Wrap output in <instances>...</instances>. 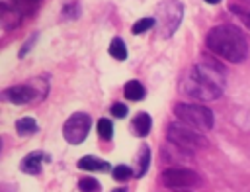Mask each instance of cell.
I'll use <instances>...</instances> for the list:
<instances>
[{
  "label": "cell",
  "instance_id": "obj_1",
  "mask_svg": "<svg viewBox=\"0 0 250 192\" xmlns=\"http://www.w3.org/2000/svg\"><path fill=\"white\" fill-rule=\"evenodd\" d=\"M225 88V71L215 63H199L193 65L186 78L182 80V92L189 98L213 102L219 100Z\"/></svg>",
  "mask_w": 250,
  "mask_h": 192
},
{
  "label": "cell",
  "instance_id": "obj_2",
  "mask_svg": "<svg viewBox=\"0 0 250 192\" xmlns=\"http://www.w3.org/2000/svg\"><path fill=\"white\" fill-rule=\"evenodd\" d=\"M205 45L217 57L229 63H240L248 55V43L240 27L232 24H219L209 29L205 37Z\"/></svg>",
  "mask_w": 250,
  "mask_h": 192
},
{
  "label": "cell",
  "instance_id": "obj_3",
  "mask_svg": "<svg viewBox=\"0 0 250 192\" xmlns=\"http://www.w3.org/2000/svg\"><path fill=\"white\" fill-rule=\"evenodd\" d=\"M174 114L178 120L197 131H209L215 125L213 112L203 104H191V102H178L174 106Z\"/></svg>",
  "mask_w": 250,
  "mask_h": 192
},
{
  "label": "cell",
  "instance_id": "obj_4",
  "mask_svg": "<svg viewBox=\"0 0 250 192\" xmlns=\"http://www.w3.org/2000/svg\"><path fill=\"white\" fill-rule=\"evenodd\" d=\"M166 137H168V143H174L189 153H193L195 149H203L207 147V139L203 135H199L197 131H193V127L182 123V121H174L168 125V131H166Z\"/></svg>",
  "mask_w": 250,
  "mask_h": 192
},
{
  "label": "cell",
  "instance_id": "obj_5",
  "mask_svg": "<svg viewBox=\"0 0 250 192\" xmlns=\"http://www.w3.org/2000/svg\"><path fill=\"white\" fill-rule=\"evenodd\" d=\"M182 16H184V8H182V4L178 0L160 2L158 10H156V18H154L158 33L162 37H170L178 29V25L182 22Z\"/></svg>",
  "mask_w": 250,
  "mask_h": 192
},
{
  "label": "cell",
  "instance_id": "obj_6",
  "mask_svg": "<svg viewBox=\"0 0 250 192\" xmlns=\"http://www.w3.org/2000/svg\"><path fill=\"white\" fill-rule=\"evenodd\" d=\"M160 180L166 188L170 190H178V188H193L201 184V178L195 170L188 168V167H168L166 170H162Z\"/></svg>",
  "mask_w": 250,
  "mask_h": 192
},
{
  "label": "cell",
  "instance_id": "obj_7",
  "mask_svg": "<svg viewBox=\"0 0 250 192\" xmlns=\"http://www.w3.org/2000/svg\"><path fill=\"white\" fill-rule=\"evenodd\" d=\"M90 127H92V118H90L86 112H76V114H72V116L64 121V125H62V135H64V139H66L68 143L78 145V143H82V141L86 139Z\"/></svg>",
  "mask_w": 250,
  "mask_h": 192
},
{
  "label": "cell",
  "instance_id": "obj_8",
  "mask_svg": "<svg viewBox=\"0 0 250 192\" xmlns=\"http://www.w3.org/2000/svg\"><path fill=\"white\" fill-rule=\"evenodd\" d=\"M2 98L12 102V104H27V102L41 98V96H39L37 88L33 86V82H29V84H16V86L6 88L2 92Z\"/></svg>",
  "mask_w": 250,
  "mask_h": 192
},
{
  "label": "cell",
  "instance_id": "obj_9",
  "mask_svg": "<svg viewBox=\"0 0 250 192\" xmlns=\"http://www.w3.org/2000/svg\"><path fill=\"white\" fill-rule=\"evenodd\" d=\"M0 22L4 25V29H16L21 22V12L14 6V4H8L6 0H2L0 4Z\"/></svg>",
  "mask_w": 250,
  "mask_h": 192
},
{
  "label": "cell",
  "instance_id": "obj_10",
  "mask_svg": "<svg viewBox=\"0 0 250 192\" xmlns=\"http://www.w3.org/2000/svg\"><path fill=\"white\" fill-rule=\"evenodd\" d=\"M162 157H164L166 163H182V161L191 159V153L174 145V143H168L166 147H162Z\"/></svg>",
  "mask_w": 250,
  "mask_h": 192
},
{
  "label": "cell",
  "instance_id": "obj_11",
  "mask_svg": "<svg viewBox=\"0 0 250 192\" xmlns=\"http://www.w3.org/2000/svg\"><path fill=\"white\" fill-rule=\"evenodd\" d=\"M41 165H43V153L35 151V153H29L27 157L21 159V165L20 168L27 174H39L41 172Z\"/></svg>",
  "mask_w": 250,
  "mask_h": 192
},
{
  "label": "cell",
  "instance_id": "obj_12",
  "mask_svg": "<svg viewBox=\"0 0 250 192\" xmlns=\"http://www.w3.org/2000/svg\"><path fill=\"white\" fill-rule=\"evenodd\" d=\"M78 168H84V170H100V172H107L109 170V163L104 161V159H98V157H92V155H86L78 161Z\"/></svg>",
  "mask_w": 250,
  "mask_h": 192
},
{
  "label": "cell",
  "instance_id": "obj_13",
  "mask_svg": "<svg viewBox=\"0 0 250 192\" xmlns=\"http://www.w3.org/2000/svg\"><path fill=\"white\" fill-rule=\"evenodd\" d=\"M150 125H152V121H150V116H148L146 112L137 114V116H135V120H133V131H135V135H139V137L148 135Z\"/></svg>",
  "mask_w": 250,
  "mask_h": 192
},
{
  "label": "cell",
  "instance_id": "obj_14",
  "mask_svg": "<svg viewBox=\"0 0 250 192\" xmlns=\"http://www.w3.org/2000/svg\"><path fill=\"white\" fill-rule=\"evenodd\" d=\"M123 94L127 100H133V102H139L145 98V86L139 82V80H129L123 88Z\"/></svg>",
  "mask_w": 250,
  "mask_h": 192
},
{
  "label": "cell",
  "instance_id": "obj_15",
  "mask_svg": "<svg viewBox=\"0 0 250 192\" xmlns=\"http://www.w3.org/2000/svg\"><path fill=\"white\" fill-rule=\"evenodd\" d=\"M109 55L117 61H125L127 59V47L125 41L121 37H113V41L109 43Z\"/></svg>",
  "mask_w": 250,
  "mask_h": 192
},
{
  "label": "cell",
  "instance_id": "obj_16",
  "mask_svg": "<svg viewBox=\"0 0 250 192\" xmlns=\"http://www.w3.org/2000/svg\"><path fill=\"white\" fill-rule=\"evenodd\" d=\"M16 131L20 135H33L37 131V121L33 118H21L16 121Z\"/></svg>",
  "mask_w": 250,
  "mask_h": 192
},
{
  "label": "cell",
  "instance_id": "obj_17",
  "mask_svg": "<svg viewBox=\"0 0 250 192\" xmlns=\"http://www.w3.org/2000/svg\"><path fill=\"white\" fill-rule=\"evenodd\" d=\"M10 4H14L21 14H35L41 0H10Z\"/></svg>",
  "mask_w": 250,
  "mask_h": 192
},
{
  "label": "cell",
  "instance_id": "obj_18",
  "mask_svg": "<svg viewBox=\"0 0 250 192\" xmlns=\"http://www.w3.org/2000/svg\"><path fill=\"white\" fill-rule=\"evenodd\" d=\"M148 163H150V149H148V145H143L141 155H139V170H137V176H139V178L146 172Z\"/></svg>",
  "mask_w": 250,
  "mask_h": 192
},
{
  "label": "cell",
  "instance_id": "obj_19",
  "mask_svg": "<svg viewBox=\"0 0 250 192\" xmlns=\"http://www.w3.org/2000/svg\"><path fill=\"white\" fill-rule=\"evenodd\" d=\"M78 190L80 192H100L102 190V184L96 178L86 176V178H80L78 180Z\"/></svg>",
  "mask_w": 250,
  "mask_h": 192
},
{
  "label": "cell",
  "instance_id": "obj_20",
  "mask_svg": "<svg viewBox=\"0 0 250 192\" xmlns=\"http://www.w3.org/2000/svg\"><path fill=\"white\" fill-rule=\"evenodd\" d=\"M98 133H100L102 139H111L113 137V125H111V121L107 118H102L98 121Z\"/></svg>",
  "mask_w": 250,
  "mask_h": 192
},
{
  "label": "cell",
  "instance_id": "obj_21",
  "mask_svg": "<svg viewBox=\"0 0 250 192\" xmlns=\"http://www.w3.org/2000/svg\"><path fill=\"white\" fill-rule=\"evenodd\" d=\"M111 174H113V178H115V180L123 182V180H129V178L133 176V170H131V167L117 165V167H113V168H111Z\"/></svg>",
  "mask_w": 250,
  "mask_h": 192
},
{
  "label": "cell",
  "instance_id": "obj_22",
  "mask_svg": "<svg viewBox=\"0 0 250 192\" xmlns=\"http://www.w3.org/2000/svg\"><path fill=\"white\" fill-rule=\"evenodd\" d=\"M229 10H230V12H232V14L238 18V22H242V24H244V25L250 29V10L240 8V6H234V4H232Z\"/></svg>",
  "mask_w": 250,
  "mask_h": 192
},
{
  "label": "cell",
  "instance_id": "obj_23",
  "mask_svg": "<svg viewBox=\"0 0 250 192\" xmlns=\"http://www.w3.org/2000/svg\"><path fill=\"white\" fill-rule=\"evenodd\" d=\"M80 16V4L78 2H68L64 8H62V18L64 20H74Z\"/></svg>",
  "mask_w": 250,
  "mask_h": 192
},
{
  "label": "cell",
  "instance_id": "obj_24",
  "mask_svg": "<svg viewBox=\"0 0 250 192\" xmlns=\"http://www.w3.org/2000/svg\"><path fill=\"white\" fill-rule=\"evenodd\" d=\"M154 24H156V22H154V18H143V20H139V22H135V24H133L131 31H133V33H143V31L150 29Z\"/></svg>",
  "mask_w": 250,
  "mask_h": 192
},
{
  "label": "cell",
  "instance_id": "obj_25",
  "mask_svg": "<svg viewBox=\"0 0 250 192\" xmlns=\"http://www.w3.org/2000/svg\"><path fill=\"white\" fill-rule=\"evenodd\" d=\"M111 114H113L115 118H125V116H127V106L117 102V104L111 106Z\"/></svg>",
  "mask_w": 250,
  "mask_h": 192
},
{
  "label": "cell",
  "instance_id": "obj_26",
  "mask_svg": "<svg viewBox=\"0 0 250 192\" xmlns=\"http://www.w3.org/2000/svg\"><path fill=\"white\" fill-rule=\"evenodd\" d=\"M111 192H127L125 188H115V190H111Z\"/></svg>",
  "mask_w": 250,
  "mask_h": 192
},
{
  "label": "cell",
  "instance_id": "obj_27",
  "mask_svg": "<svg viewBox=\"0 0 250 192\" xmlns=\"http://www.w3.org/2000/svg\"><path fill=\"white\" fill-rule=\"evenodd\" d=\"M205 2H209V4H219L221 0H205Z\"/></svg>",
  "mask_w": 250,
  "mask_h": 192
},
{
  "label": "cell",
  "instance_id": "obj_28",
  "mask_svg": "<svg viewBox=\"0 0 250 192\" xmlns=\"http://www.w3.org/2000/svg\"><path fill=\"white\" fill-rule=\"evenodd\" d=\"M176 192H189V190H188V188H178Z\"/></svg>",
  "mask_w": 250,
  "mask_h": 192
},
{
  "label": "cell",
  "instance_id": "obj_29",
  "mask_svg": "<svg viewBox=\"0 0 250 192\" xmlns=\"http://www.w3.org/2000/svg\"><path fill=\"white\" fill-rule=\"evenodd\" d=\"M240 2H244V4H250V0H240Z\"/></svg>",
  "mask_w": 250,
  "mask_h": 192
}]
</instances>
